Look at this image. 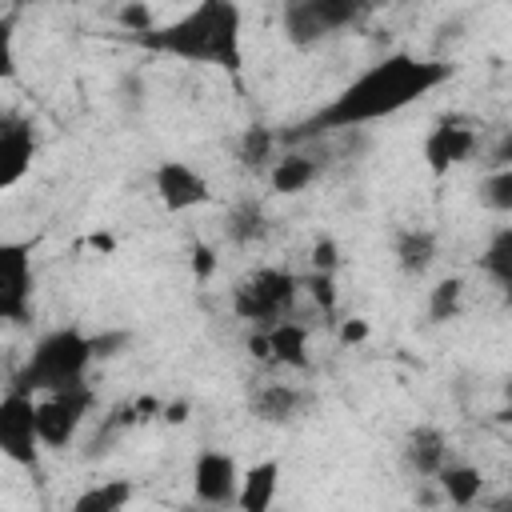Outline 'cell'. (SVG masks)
Masks as SVG:
<instances>
[{
  "instance_id": "obj_1",
  "label": "cell",
  "mask_w": 512,
  "mask_h": 512,
  "mask_svg": "<svg viewBox=\"0 0 512 512\" xmlns=\"http://www.w3.org/2000/svg\"><path fill=\"white\" fill-rule=\"evenodd\" d=\"M448 76H452L448 64L416 60L408 52H392L380 64H372L368 72H360L344 92H336L316 116H308L292 132H284V140H304V136H316V132L356 128V124H368V120H384V116L408 108L412 100L428 96Z\"/></svg>"
},
{
  "instance_id": "obj_2",
  "label": "cell",
  "mask_w": 512,
  "mask_h": 512,
  "mask_svg": "<svg viewBox=\"0 0 512 512\" xmlns=\"http://www.w3.org/2000/svg\"><path fill=\"white\" fill-rule=\"evenodd\" d=\"M240 28H244V20H240L236 0H196V8H188L180 20L160 24L144 36H132V40L148 52H160V56L240 72V64H244Z\"/></svg>"
},
{
  "instance_id": "obj_3",
  "label": "cell",
  "mask_w": 512,
  "mask_h": 512,
  "mask_svg": "<svg viewBox=\"0 0 512 512\" xmlns=\"http://www.w3.org/2000/svg\"><path fill=\"white\" fill-rule=\"evenodd\" d=\"M88 360H92V336H84L80 328H56L36 340L28 364L12 376V388L32 396V392H56V388L84 384Z\"/></svg>"
},
{
  "instance_id": "obj_4",
  "label": "cell",
  "mask_w": 512,
  "mask_h": 512,
  "mask_svg": "<svg viewBox=\"0 0 512 512\" xmlns=\"http://www.w3.org/2000/svg\"><path fill=\"white\" fill-rule=\"evenodd\" d=\"M296 288H300V280L292 272H284V268H256L252 276H244L232 288V312L240 320H252V324L280 320L292 308Z\"/></svg>"
},
{
  "instance_id": "obj_5",
  "label": "cell",
  "mask_w": 512,
  "mask_h": 512,
  "mask_svg": "<svg viewBox=\"0 0 512 512\" xmlns=\"http://www.w3.org/2000/svg\"><path fill=\"white\" fill-rule=\"evenodd\" d=\"M92 408V388L88 384H72V388H56L36 404V424H40V444L48 448H68L80 420Z\"/></svg>"
},
{
  "instance_id": "obj_6",
  "label": "cell",
  "mask_w": 512,
  "mask_h": 512,
  "mask_svg": "<svg viewBox=\"0 0 512 512\" xmlns=\"http://www.w3.org/2000/svg\"><path fill=\"white\" fill-rule=\"evenodd\" d=\"M36 444H40V424H36V400L20 388H8L0 400V448L8 460L32 468L36 464Z\"/></svg>"
},
{
  "instance_id": "obj_7",
  "label": "cell",
  "mask_w": 512,
  "mask_h": 512,
  "mask_svg": "<svg viewBox=\"0 0 512 512\" xmlns=\"http://www.w3.org/2000/svg\"><path fill=\"white\" fill-rule=\"evenodd\" d=\"M0 316L24 324L32 316V260L28 244H0Z\"/></svg>"
},
{
  "instance_id": "obj_8",
  "label": "cell",
  "mask_w": 512,
  "mask_h": 512,
  "mask_svg": "<svg viewBox=\"0 0 512 512\" xmlns=\"http://www.w3.org/2000/svg\"><path fill=\"white\" fill-rule=\"evenodd\" d=\"M192 492H196L200 504H216V508L236 504V496H240L236 460L228 452H216V448L200 452L196 456V468H192Z\"/></svg>"
},
{
  "instance_id": "obj_9",
  "label": "cell",
  "mask_w": 512,
  "mask_h": 512,
  "mask_svg": "<svg viewBox=\"0 0 512 512\" xmlns=\"http://www.w3.org/2000/svg\"><path fill=\"white\" fill-rule=\"evenodd\" d=\"M156 192H160V204H164L168 212H188V208L212 200L208 180H204L196 168H188L184 160H164V164L156 168Z\"/></svg>"
},
{
  "instance_id": "obj_10",
  "label": "cell",
  "mask_w": 512,
  "mask_h": 512,
  "mask_svg": "<svg viewBox=\"0 0 512 512\" xmlns=\"http://www.w3.org/2000/svg\"><path fill=\"white\" fill-rule=\"evenodd\" d=\"M476 148V132L472 128H460L456 120H440L428 140H424V160H428V172L432 176H444L452 164L468 160Z\"/></svg>"
},
{
  "instance_id": "obj_11",
  "label": "cell",
  "mask_w": 512,
  "mask_h": 512,
  "mask_svg": "<svg viewBox=\"0 0 512 512\" xmlns=\"http://www.w3.org/2000/svg\"><path fill=\"white\" fill-rule=\"evenodd\" d=\"M32 148H36L32 128L16 116H4V124H0V188H12L24 180V172L32 164Z\"/></svg>"
},
{
  "instance_id": "obj_12",
  "label": "cell",
  "mask_w": 512,
  "mask_h": 512,
  "mask_svg": "<svg viewBox=\"0 0 512 512\" xmlns=\"http://www.w3.org/2000/svg\"><path fill=\"white\" fill-rule=\"evenodd\" d=\"M444 456H448V440L440 428H412L408 440H404V460L416 476H436L444 468Z\"/></svg>"
},
{
  "instance_id": "obj_13",
  "label": "cell",
  "mask_w": 512,
  "mask_h": 512,
  "mask_svg": "<svg viewBox=\"0 0 512 512\" xmlns=\"http://www.w3.org/2000/svg\"><path fill=\"white\" fill-rule=\"evenodd\" d=\"M276 480H280V460H260V464H252V468L240 476V496H236V504H240L244 512H264V508H272V500H276Z\"/></svg>"
},
{
  "instance_id": "obj_14",
  "label": "cell",
  "mask_w": 512,
  "mask_h": 512,
  "mask_svg": "<svg viewBox=\"0 0 512 512\" xmlns=\"http://www.w3.org/2000/svg\"><path fill=\"white\" fill-rule=\"evenodd\" d=\"M284 36L296 48H312V44H320L328 36V28H324V20H320L312 0H288L284 4Z\"/></svg>"
},
{
  "instance_id": "obj_15",
  "label": "cell",
  "mask_w": 512,
  "mask_h": 512,
  "mask_svg": "<svg viewBox=\"0 0 512 512\" xmlns=\"http://www.w3.org/2000/svg\"><path fill=\"white\" fill-rule=\"evenodd\" d=\"M436 260V236L424 232V228H408L396 236V264L408 272V276H420L428 272V264Z\"/></svg>"
},
{
  "instance_id": "obj_16",
  "label": "cell",
  "mask_w": 512,
  "mask_h": 512,
  "mask_svg": "<svg viewBox=\"0 0 512 512\" xmlns=\"http://www.w3.org/2000/svg\"><path fill=\"white\" fill-rule=\"evenodd\" d=\"M268 336H272V360L292 364V368H308V332H304V324L276 320L268 328Z\"/></svg>"
},
{
  "instance_id": "obj_17",
  "label": "cell",
  "mask_w": 512,
  "mask_h": 512,
  "mask_svg": "<svg viewBox=\"0 0 512 512\" xmlns=\"http://www.w3.org/2000/svg\"><path fill=\"white\" fill-rule=\"evenodd\" d=\"M296 408H300V392L288 384H264L252 392V412L268 424H284L288 416H296Z\"/></svg>"
},
{
  "instance_id": "obj_18",
  "label": "cell",
  "mask_w": 512,
  "mask_h": 512,
  "mask_svg": "<svg viewBox=\"0 0 512 512\" xmlns=\"http://www.w3.org/2000/svg\"><path fill=\"white\" fill-rule=\"evenodd\" d=\"M436 480H440L444 496H448L456 508H468V504L480 496V484H484L472 464H444V468L436 472Z\"/></svg>"
},
{
  "instance_id": "obj_19",
  "label": "cell",
  "mask_w": 512,
  "mask_h": 512,
  "mask_svg": "<svg viewBox=\"0 0 512 512\" xmlns=\"http://www.w3.org/2000/svg\"><path fill=\"white\" fill-rule=\"evenodd\" d=\"M268 180H272V192L296 196V192H304L316 180V160H308V156H284V160H276V168H272Z\"/></svg>"
},
{
  "instance_id": "obj_20",
  "label": "cell",
  "mask_w": 512,
  "mask_h": 512,
  "mask_svg": "<svg viewBox=\"0 0 512 512\" xmlns=\"http://www.w3.org/2000/svg\"><path fill=\"white\" fill-rule=\"evenodd\" d=\"M128 500H132V484L128 480H104V484L80 492L72 512H120Z\"/></svg>"
},
{
  "instance_id": "obj_21",
  "label": "cell",
  "mask_w": 512,
  "mask_h": 512,
  "mask_svg": "<svg viewBox=\"0 0 512 512\" xmlns=\"http://www.w3.org/2000/svg\"><path fill=\"white\" fill-rule=\"evenodd\" d=\"M228 236H232L236 244H256V240H264V236H268V216H264V208H260L256 200L236 204V208L228 212Z\"/></svg>"
},
{
  "instance_id": "obj_22",
  "label": "cell",
  "mask_w": 512,
  "mask_h": 512,
  "mask_svg": "<svg viewBox=\"0 0 512 512\" xmlns=\"http://www.w3.org/2000/svg\"><path fill=\"white\" fill-rule=\"evenodd\" d=\"M480 268H484L500 288H512V228H500V232L488 240V248H484V256H480Z\"/></svg>"
},
{
  "instance_id": "obj_23",
  "label": "cell",
  "mask_w": 512,
  "mask_h": 512,
  "mask_svg": "<svg viewBox=\"0 0 512 512\" xmlns=\"http://www.w3.org/2000/svg\"><path fill=\"white\" fill-rule=\"evenodd\" d=\"M312 4H316V12H320V20H324L328 32L356 24L372 8V0H312Z\"/></svg>"
},
{
  "instance_id": "obj_24",
  "label": "cell",
  "mask_w": 512,
  "mask_h": 512,
  "mask_svg": "<svg viewBox=\"0 0 512 512\" xmlns=\"http://www.w3.org/2000/svg\"><path fill=\"white\" fill-rule=\"evenodd\" d=\"M460 296H464V284H460L456 276L440 280V284L432 288V296H428V320H436V324L452 320V316L460 312Z\"/></svg>"
},
{
  "instance_id": "obj_25",
  "label": "cell",
  "mask_w": 512,
  "mask_h": 512,
  "mask_svg": "<svg viewBox=\"0 0 512 512\" xmlns=\"http://www.w3.org/2000/svg\"><path fill=\"white\" fill-rule=\"evenodd\" d=\"M272 144H276V132L264 128V124H252V128L240 136V164L260 168V164L272 156Z\"/></svg>"
},
{
  "instance_id": "obj_26",
  "label": "cell",
  "mask_w": 512,
  "mask_h": 512,
  "mask_svg": "<svg viewBox=\"0 0 512 512\" xmlns=\"http://www.w3.org/2000/svg\"><path fill=\"white\" fill-rule=\"evenodd\" d=\"M480 200H484L492 212H512V164L500 168V172H492V176H484Z\"/></svg>"
},
{
  "instance_id": "obj_27",
  "label": "cell",
  "mask_w": 512,
  "mask_h": 512,
  "mask_svg": "<svg viewBox=\"0 0 512 512\" xmlns=\"http://www.w3.org/2000/svg\"><path fill=\"white\" fill-rule=\"evenodd\" d=\"M116 20H120V28H128L132 36H144V32H152V28H156L152 8H148L144 0H124V4L116 8Z\"/></svg>"
},
{
  "instance_id": "obj_28",
  "label": "cell",
  "mask_w": 512,
  "mask_h": 512,
  "mask_svg": "<svg viewBox=\"0 0 512 512\" xmlns=\"http://www.w3.org/2000/svg\"><path fill=\"white\" fill-rule=\"evenodd\" d=\"M128 344H132V336H128L124 328L96 332V336H92V360H112V356H120Z\"/></svg>"
},
{
  "instance_id": "obj_29",
  "label": "cell",
  "mask_w": 512,
  "mask_h": 512,
  "mask_svg": "<svg viewBox=\"0 0 512 512\" xmlns=\"http://www.w3.org/2000/svg\"><path fill=\"white\" fill-rule=\"evenodd\" d=\"M304 284H308L312 300L320 304V312L332 316V312H336V284H332V272H312Z\"/></svg>"
},
{
  "instance_id": "obj_30",
  "label": "cell",
  "mask_w": 512,
  "mask_h": 512,
  "mask_svg": "<svg viewBox=\"0 0 512 512\" xmlns=\"http://www.w3.org/2000/svg\"><path fill=\"white\" fill-rule=\"evenodd\" d=\"M336 264H340L336 240H332V236H320V240L312 244V272H336Z\"/></svg>"
},
{
  "instance_id": "obj_31",
  "label": "cell",
  "mask_w": 512,
  "mask_h": 512,
  "mask_svg": "<svg viewBox=\"0 0 512 512\" xmlns=\"http://www.w3.org/2000/svg\"><path fill=\"white\" fill-rule=\"evenodd\" d=\"M216 272V252L208 244H192V276L196 280H208Z\"/></svg>"
},
{
  "instance_id": "obj_32",
  "label": "cell",
  "mask_w": 512,
  "mask_h": 512,
  "mask_svg": "<svg viewBox=\"0 0 512 512\" xmlns=\"http://www.w3.org/2000/svg\"><path fill=\"white\" fill-rule=\"evenodd\" d=\"M368 340V320H344L340 324V344H360Z\"/></svg>"
},
{
  "instance_id": "obj_33",
  "label": "cell",
  "mask_w": 512,
  "mask_h": 512,
  "mask_svg": "<svg viewBox=\"0 0 512 512\" xmlns=\"http://www.w3.org/2000/svg\"><path fill=\"white\" fill-rule=\"evenodd\" d=\"M248 356L272 360V336H268V332H252V336H248Z\"/></svg>"
},
{
  "instance_id": "obj_34",
  "label": "cell",
  "mask_w": 512,
  "mask_h": 512,
  "mask_svg": "<svg viewBox=\"0 0 512 512\" xmlns=\"http://www.w3.org/2000/svg\"><path fill=\"white\" fill-rule=\"evenodd\" d=\"M164 420H168V424H180V420H188V400H176V404H168V408H164Z\"/></svg>"
},
{
  "instance_id": "obj_35",
  "label": "cell",
  "mask_w": 512,
  "mask_h": 512,
  "mask_svg": "<svg viewBox=\"0 0 512 512\" xmlns=\"http://www.w3.org/2000/svg\"><path fill=\"white\" fill-rule=\"evenodd\" d=\"M496 160H500V164H512V136H504V140H500V148H496Z\"/></svg>"
},
{
  "instance_id": "obj_36",
  "label": "cell",
  "mask_w": 512,
  "mask_h": 512,
  "mask_svg": "<svg viewBox=\"0 0 512 512\" xmlns=\"http://www.w3.org/2000/svg\"><path fill=\"white\" fill-rule=\"evenodd\" d=\"M496 420H500V424H508V428H512V400H508V404H504V408H500V412H496Z\"/></svg>"
},
{
  "instance_id": "obj_37",
  "label": "cell",
  "mask_w": 512,
  "mask_h": 512,
  "mask_svg": "<svg viewBox=\"0 0 512 512\" xmlns=\"http://www.w3.org/2000/svg\"><path fill=\"white\" fill-rule=\"evenodd\" d=\"M504 396H508V400H512V376H508V380H504Z\"/></svg>"
}]
</instances>
